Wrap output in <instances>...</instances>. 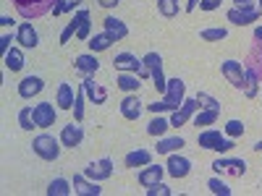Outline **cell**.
Wrapping results in <instances>:
<instances>
[{
	"instance_id": "37",
	"label": "cell",
	"mask_w": 262,
	"mask_h": 196,
	"mask_svg": "<svg viewBox=\"0 0 262 196\" xmlns=\"http://www.w3.org/2000/svg\"><path fill=\"white\" fill-rule=\"evenodd\" d=\"M200 37L207 39V42H217V39H226L228 37V29H223V27H217V29H202Z\"/></svg>"
},
{
	"instance_id": "41",
	"label": "cell",
	"mask_w": 262,
	"mask_h": 196,
	"mask_svg": "<svg viewBox=\"0 0 262 196\" xmlns=\"http://www.w3.org/2000/svg\"><path fill=\"white\" fill-rule=\"evenodd\" d=\"M170 193H173V191H170V188H168V186H165L163 181L147 188V196H170Z\"/></svg>"
},
{
	"instance_id": "40",
	"label": "cell",
	"mask_w": 262,
	"mask_h": 196,
	"mask_svg": "<svg viewBox=\"0 0 262 196\" xmlns=\"http://www.w3.org/2000/svg\"><path fill=\"white\" fill-rule=\"evenodd\" d=\"M257 84H259V81L247 71V86H244V94H247V97H257V92H259V86H257Z\"/></svg>"
},
{
	"instance_id": "16",
	"label": "cell",
	"mask_w": 262,
	"mask_h": 196,
	"mask_svg": "<svg viewBox=\"0 0 262 196\" xmlns=\"http://www.w3.org/2000/svg\"><path fill=\"white\" fill-rule=\"evenodd\" d=\"M165 173H168L165 167H160V165H152V162H149V165H144V170H139V176H137V178H139V183H142L144 188H149V186L160 183Z\"/></svg>"
},
{
	"instance_id": "53",
	"label": "cell",
	"mask_w": 262,
	"mask_h": 196,
	"mask_svg": "<svg viewBox=\"0 0 262 196\" xmlns=\"http://www.w3.org/2000/svg\"><path fill=\"white\" fill-rule=\"evenodd\" d=\"M257 8H259V11H262V0H257Z\"/></svg>"
},
{
	"instance_id": "33",
	"label": "cell",
	"mask_w": 262,
	"mask_h": 196,
	"mask_svg": "<svg viewBox=\"0 0 262 196\" xmlns=\"http://www.w3.org/2000/svg\"><path fill=\"white\" fill-rule=\"evenodd\" d=\"M69 193H71V183L66 178H55L48 186V196H69Z\"/></svg>"
},
{
	"instance_id": "14",
	"label": "cell",
	"mask_w": 262,
	"mask_h": 196,
	"mask_svg": "<svg viewBox=\"0 0 262 196\" xmlns=\"http://www.w3.org/2000/svg\"><path fill=\"white\" fill-rule=\"evenodd\" d=\"M196 107H200V100H184V105L179 107V110H173V115H170V126H173V128L184 126V123L196 113Z\"/></svg>"
},
{
	"instance_id": "43",
	"label": "cell",
	"mask_w": 262,
	"mask_h": 196,
	"mask_svg": "<svg viewBox=\"0 0 262 196\" xmlns=\"http://www.w3.org/2000/svg\"><path fill=\"white\" fill-rule=\"evenodd\" d=\"M221 3H223V0H202L200 8L202 11H215V8H221Z\"/></svg>"
},
{
	"instance_id": "21",
	"label": "cell",
	"mask_w": 262,
	"mask_h": 196,
	"mask_svg": "<svg viewBox=\"0 0 262 196\" xmlns=\"http://www.w3.org/2000/svg\"><path fill=\"white\" fill-rule=\"evenodd\" d=\"M81 86H84V92H86V100H92L95 105H105L107 92H105V86H100L92 76H86V79L81 81Z\"/></svg>"
},
{
	"instance_id": "51",
	"label": "cell",
	"mask_w": 262,
	"mask_h": 196,
	"mask_svg": "<svg viewBox=\"0 0 262 196\" xmlns=\"http://www.w3.org/2000/svg\"><path fill=\"white\" fill-rule=\"evenodd\" d=\"M0 24H3V27H13V21L8 16H3V18H0Z\"/></svg>"
},
{
	"instance_id": "5",
	"label": "cell",
	"mask_w": 262,
	"mask_h": 196,
	"mask_svg": "<svg viewBox=\"0 0 262 196\" xmlns=\"http://www.w3.org/2000/svg\"><path fill=\"white\" fill-rule=\"evenodd\" d=\"M196 144H200L202 149H212V152H221V155H226V152H231L236 144L233 139H223L221 136V131H215V128H207L200 134V139H196Z\"/></svg>"
},
{
	"instance_id": "42",
	"label": "cell",
	"mask_w": 262,
	"mask_h": 196,
	"mask_svg": "<svg viewBox=\"0 0 262 196\" xmlns=\"http://www.w3.org/2000/svg\"><path fill=\"white\" fill-rule=\"evenodd\" d=\"M196 100H200L205 107H212V110H221V102H217L215 97H210L207 92H200V94H196Z\"/></svg>"
},
{
	"instance_id": "50",
	"label": "cell",
	"mask_w": 262,
	"mask_h": 196,
	"mask_svg": "<svg viewBox=\"0 0 262 196\" xmlns=\"http://www.w3.org/2000/svg\"><path fill=\"white\" fill-rule=\"evenodd\" d=\"M200 3H202V0H189V3H186V11L191 13V11H194L196 6H200Z\"/></svg>"
},
{
	"instance_id": "29",
	"label": "cell",
	"mask_w": 262,
	"mask_h": 196,
	"mask_svg": "<svg viewBox=\"0 0 262 196\" xmlns=\"http://www.w3.org/2000/svg\"><path fill=\"white\" fill-rule=\"evenodd\" d=\"M113 37L111 34H107V32H102V34H95V37H90V39H86V45H90V50L92 53H102V50H107V47H111L113 45Z\"/></svg>"
},
{
	"instance_id": "26",
	"label": "cell",
	"mask_w": 262,
	"mask_h": 196,
	"mask_svg": "<svg viewBox=\"0 0 262 196\" xmlns=\"http://www.w3.org/2000/svg\"><path fill=\"white\" fill-rule=\"evenodd\" d=\"M123 162H126V167H144V165L152 162V152L149 149H134L123 157Z\"/></svg>"
},
{
	"instance_id": "6",
	"label": "cell",
	"mask_w": 262,
	"mask_h": 196,
	"mask_svg": "<svg viewBox=\"0 0 262 196\" xmlns=\"http://www.w3.org/2000/svg\"><path fill=\"white\" fill-rule=\"evenodd\" d=\"M113 68H116V71H126V74H137L139 79H147V76H149V68H147V65H144L137 55H131V53L116 55Z\"/></svg>"
},
{
	"instance_id": "2",
	"label": "cell",
	"mask_w": 262,
	"mask_h": 196,
	"mask_svg": "<svg viewBox=\"0 0 262 196\" xmlns=\"http://www.w3.org/2000/svg\"><path fill=\"white\" fill-rule=\"evenodd\" d=\"M244 71H249L259 84H262V27L254 29V42L247 53V60H244Z\"/></svg>"
},
{
	"instance_id": "3",
	"label": "cell",
	"mask_w": 262,
	"mask_h": 196,
	"mask_svg": "<svg viewBox=\"0 0 262 196\" xmlns=\"http://www.w3.org/2000/svg\"><path fill=\"white\" fill-rule=\"evenodd\" d=\"M60 139H55V136H50V134H42V136H37L34 141H32V149H34V155L37 157H42V160H48V162H55L58 157H60Z\"/></svg>"
},
{
	"instance_id": "18",
	"label": "cell",
	"mask_w": 262,
	"mask_h": 196,
	"mask_svg": "<svg viewBox=\"0 0 262 196\" xmlns=\"http://www.w3.org/2000/svg\"><path fill=\"white\" fill-rule=\"evenodd\" d=\"M142 110H144V102H142L139 97H134V94L123 97V102H121V115H123L126 120H139Z\"/></svg>"
},
{
	"instance_id": "30",
	"label": "cell",
	"mask_w": 262,
	"mask_h": 196,
	"mask_svg": "<svg viewBox=\"0 0 262 196\" xmlns=\"http://www.w3.org/2000/svg\"><path fill=\"white\" fill-rule=\"evenodd\" d=\"M184 144H186V141H184L181 136H170V139H160L155 149H158V155H173V152H179Z\"/></svg>"
},
{
	"instance_id": "4",
	"label": "cell",
	"mask_w": 262,
	"mask_h": 196,
	"mask_svg": "<svg viewBox=\"0 0 262 196\" xmlns=\"http://www.w3.org/2000/svg\"><path fill=\"white\" fill-rule=\"evenodd\" d=\"M13 6H16L21 18L32 21V18H39V16L50 13L55 3H53V0H13Z\"/></svg>"
},
{
	"instance_id": "11",
	"label": "cell",
	"mask_w": 262,
	"mask_h": 196,
	"mask_svg": "<svg viewBox=\"0 0 262 196\" xmlns=\"http://www.w3.org/2000/svg\"><path fill=\"white\" fill-rule=\"evenodd\" d=\"M55 107H53V102H39V105H34V123H37V128H50L53 123H55Z\"/></svg>"
},
{
	"instance_id": "13",
	"label": "cell",
	"mask_w": 262,
	"mask_h": 196,
	"mask_svg": "<svg viewBox=\"0 0 262 196\" xmlns=\"http://www.w3.org/2000/svg\"><path fill=\"white\" fill-rule=\"evenodd\" d=\"M74 68L86 79V76H95L100 71V60L95 58V53H84V55H76L74 60Z\"/></svg>"
},
{
	"instance_id": "46",
	"label": "cell",
	"mask_w": 262,
	"mask_h": 196,
	"mask_svg": "<svg viewBox=\"0 0 262 196\" xmlns=\"http://www.w3.org/2000/svg\"><path fill=\"white\" fill-rule=\"evenodd\" d=\"M79 6H81V0H63V13H71Z\"/></svg>"
},
{
	"instance_id": "34",
	"label": "cell",
	"mask_w": 262,
	"mask_h": 196,
	"mask_svg": "<svg viewBox=\"0 0 262 196\" xmlns=\"http://www.w3.org/2000/svg\"><path fill=\"white\" fill-rule=\"evenodd\" d=\"M158 11L165 16V18H173V16H179V0H158Z\"/></svg>"
},
{
	"instance_id": "35",
	"label": "cell",
	"mask_w": 262,
	"mask_h": 196,
	"mask_svg": "<svg viewBox=\"0 0 262 196\" xmlns=\"http://www.w3.org/2000/svg\"><path fill=\"white\" fill-rule=\"evenodd\" d=\"M18 126L24 128V131L37 128V123H34V107H24V110L18 113Z\"/></svg>"
},
{
	"instance_id": "49",
	"label": "cell",
	"mask_w": 262,
	"mask_h": 196,
	"mask_svg": "<svg viewBox=\"0 0 262 196\" xmlns=\"http://www.w3.org/2000/svg\"><path fill=\"white\" fill-rule=\"evenodd\" d=\"M53 3H55L53 6V16H60L63 13V0H53Z\"/></svg>"
},
{
	"instance_id": "15",
	"label": "cell",
	"mask_w": 262,
	"mask_h": 196,
	"mask_svg": "<svg viewBox=\"0 0 262 196\" xmlns=\"http://www.w3.org/2000/svg\"><path fill=\"white\" fill-rule=\"evenodd\" d=\"M165 170H168V176H173V178H186L189 173H191V162L173 152V155L168 157V167Z\"/></svg>"
},
{
	"instance_id": "23",
	"label": "cell",
	"mask_w": 262,
	"mask_h": 196,
	"mask_svg": "<svg viewBox=\"0 0 262 196\" xmlns=\"http://www.w3.org/2000/svg\"><path fill=\"white\" fill-rule=\"evenodd\" d=\"M74 102H76V94H74V86L69 81H63L58 86V97H55V105L60 110H74Z\"/></svg>"
},
{
	"instance_id": "20",
	"label": "cell",
	"mask_w": 262,
	"mask_h": 196,
	"mask_svg": "<svg viewBox=\"0 0 262 196\" xmlns=\"http://www.w3.org/2000/svg\"><path fill=\"white\" fill-rule=\"evenodd\" d=\"M86 21H90V11H84V8H81V11L74 16V21H71V24L63 29V34H60V45H69V42H71V37H74V34H79V29L86 24Z\"/></svg>"
},
{
	"instance_id": "24",
	"label": "cell",
	"mask_w": 262,
	"mask_h": 196,
	"mask_svg": "<svg viewBox=\"0 0 262 196\" xmlns=\"http://www.w3.org/2000/svg\"><path fill=\"white\" fill-rule=\"evenodd\" d=\"M74 191L81 193V196H100V193H102L100 183L92 181V178L86 181V176H74Z\"/></svg>"
},
{
	"instance_id": "27",
	"label": "cell",
	"mask_w": 262,
	"mask_h": 196,
	"mask_svg": "<svg viewBox=\"0 0 262 196\" xmlns=\"http://www.w3.org/2000/svg\"><path fill=\"white\" fill-rule=\"evenodd\" d=\"M116 84H118V89H123V92H139L142 79H139L137 74H126V71H118V76H116Z\"/></svg>"
},
{
	"instance_id": "1",
	"label": "cell",
	"mask_w": 262,
	"mask_h": 196,
	"mask_svg": "<svg viewBox=\"0 0 262 196\" xmlns=\"http://www.w3.org/2000/svg\"><path fill=\"white\" fill-rule=\"evenodd\" d=\"M186 94V84L176 76V79H168V89H165V97L160 102H152L147 105V110L152 115H158V113H168V110H179V107L184 105V97Z\"/></svg>"
},
{
	"instance_id": "9",
	"label": "cell",
	"mask_w": 262,
	"mask_h": 196,
	"mask_svg": "<svg viewBox=\"0 0 262 196\" xmlns=\"http://www.w3.org/2000/svg\"><path fill=\"white\" fill-rule=\"evenodd\" d=\"M221 71L228 79V84L236 86V89H244V86H247V71L242 68V63H238V60H226L221 65Z\"/></svg>"
},
{
	"instance_id": "47",
	"label": "cell",
	"mask_w": 262,
	"mask_h": 196,
	"mask_svg": "<svg viewBox=\"0 0 262 196\" xmlns=\"http://www.w3.org/2000/svg\"><path fill=\"white\" fill-rule=\"evenodd\" d=\"M233 3H236L233 8H257L254 0H233Z\"/></svg>"
},
{
	"instance_id": "31",
	"label": "cell",
	"mask_w": 262,
	"mask_h": 196,
	"mask_svg": "<svg viewBox=\"0 0 262 196\" xmlns=\"http://www.w3.org/2000/svg\"><path fill=\"white\" fill-rule=\"evenodd\" d=\"M217 115H221V110H212V107H202L200 113L194 115V126L200 128V126H212L217 120Z\"/></svg>"
},
{
	"instance_id": "19",
	"label": "cell",
	"mask_w": 262,
	"mask_h": 196,
	"mask_svg": "<svg viewBox=\"0 0 262 196\" xmlns=\"http://www.w3.org/2000/svg\"><path fill=\"white\" fill-rule=\"evenodd\" d=\"M42 89H45V81H42L39 76H27V79H21V84H18V94L24 100L37 97Z\"/></svg>"
},
{
	"instance_id": "52",
	"label": "cell",
	"mask_w": 262,
	"mask_h": 196,
	"mask_svg": "<svg viewBox=\"0 0 262 196\" xmlns=\"http://www.w3.org/2000/svg\"><path fill=\"white\" fill-rule=\"evenodd\" d=\"M254 149H257V152H262V141H257V144H254Z\"/></svg>"
},
{
	"instance_id": "28",
	"label": "cell",
	"mask_w": 262,
	"mask_h": 196,
	"mask_svg": "<svg viewBox=\"0 0 262 196\" xmlns=\"http://www.w3.org/2000/svg\"><path fill=\"white\" fill-rule=\"evenodd\" d=\"M3 63H6V68L8 71H21V68H24V53H21L18 47H11L6 55H3Z\"/></svg>"
},
{
	"instance_id": "10",
	"label": "cell",
	"mask_w": 262,
	"mask_h": 196,
	"mask_svg": "<svg viewBox=\"0 0 262 196\" xmlns=\"http://www.w3.org/2000/svg\"><path fill=\"white\" fill-rule=\"evenodd\" d=\"M84 176L86 178H92V181H107L113 176V160L111 157H102V160H97V162H90L86 165V170H84Z\"/></svg>"
},
{
	"instance_id": "25",
	"label": "cell",
	"mask_w": 262,
	"mask_h": 196,
	"mask_svg": "<svg viewBox=\"0 0 262 196\" xmlns=\"http://www.w3.org/2000/svg\"><path fill=\"white\" fill-rule=\"evenodd\" d=\"M102 27H105V32L111 34L116 42H121V39H126V37H128V27L123 24L121 18H116V16H107V18L102 21Z\"/></svg>"
},
{
	"instance_id": "39",
	"label": "cell",
	"mask_w": 262,
	"mask_h": 196,
	"mask_svg": "<svg viewBox=\"0 0 262 196\" xmlns=\"http://www.w3.org/2000/svg\"><path fill=\"white\" fill-rule=\"evenodd\" d=\"M226 134H228L231 139L242 136V134H244V123H242V120H228V123H226Z\"/></svg>"
},
{
	"instance_id": "12",
	"label": "cell",
	"mask_w": 262,
	"mask_h": 196,
	"mask_svg": "<svg viewBox=\"0 0 262 196\" xmlns=\"http://www.w3.org/2000/svg\"><path fill=\"white\" fill-rule=\"evenodd\" d=\"M259 8H231L228 11V21L231 24H236V27H249L252 21H257L259 18Z\"/></svg>"
},
{
	"instance_id": "22",
	"label": "cell",
	"mask_w": 262,
	"mask_h": 196,
	"mask_svg": "<svg viewBox=\"0 0 262 196\" xmlns=\"http://www.w3.org/2000/svg\"><path fill=\"white\" fill-rule=\"evenodd\" d=\"M16 42H21V47H27V50H32V47H37V45H39L37 29L29 24V21L18 27V32H16Z\"/></svg>"
},
{
	"instance_id": "45",
	"label": "cell",
	"mask_w": 262,
	"mask_h": 196,
	"mask_svg": "<svg viewBox=\"0 0 262 196\" xmlns=\"http://www.w3.org/2000/svg\"><path fill=\"white\" fill-rule=\"evenodd\" d=\"M76 37H79V39H90V37H92V21H86V24L79 29V34H76Z\"/></svg>"
},
{
	"instance_id": "7",
	"label": "cell",
	"mask_w": 262,
	"mask_h": 196,
	"mask_svg": "<svg viewBox=\"0 0 262 196\" xmlns=\"http://www.w3.org/2000/svg\"><path fill=\"white\" fill-rule=\"evenodd\" d=\"M142 63L149 68V76H152V81H155V89L158 92H165L168 89V79L163 76V58H160V53H147L144 58H142Z\"/></svg>"
},
{
	"instance_id": "36",
	"label": "cell",
	"mask_w": 262,
	"mask_h": 196,
	"mask_svg": "<svg viewBox=\"0 0 262 196\" xmlns=\"http://www.w3.org/2000/svg\"><path fill=\"white\" fill-rule=\"evenodd\" d=\"M84 97H86L84 86H79V92H76V102H74V120H76V123H81V120H84Z\"/></svg>"
},
{
	"instance_id": "48",
	"label": "cell",
	"mask_w": 262,
	"mask_h": 196,
	"mask_svg": "<svg viewBox=\"0 0 262 196\" xmlns=\"http://www.w3.org/2000/svg\"><path fill=\"white\" fill-rule=\"evenodd\" d=\"M97 3H100L102 8H116V6L121 3V0H97Z\"/></svg>"
},
{
	"instance_id": "8",
	"label": "cell",
	"mask_w": 262,
	"mask_h": 196,
	"mask_svg": "<svg viewBox=\"0 0 262 196\" xmlns=\"http://www.w3.org/2000/svg\"><path fill=\"white\" fill-rule=\"evenodd\" d=\"M212 170L217 176H233V178H242L247 173V162L244 160H233V157H223V160H215Z\"/></svg>"
},
{
	"instance_id": "17",
	"label": "cell",
	"mask_w": 262,
	"mask_h": 196,
	"mask_svg": "<svg viewBox=\"0 0 262 196\" xmlns=\"http://www.w3.org/2000/svg\"><path fill=\"white\" fill-rule=\"evenodd\" d=\"M81 141H84V131H81V126H79V123H69V126H63V131H60V144H63V146L74 149V146H79Z\"/></svg>"
},
{
	"instance_id": "44",
	"label": "cell",
	"mask_w": 262,
	"mask_h": 196,
	"mask_svg": "<svg viewBox=\"0 0 262 196\" xmlns=\"http://www.w3.org/2000/svg\"><path fill=\"white\" fill-rule=\"evenodd\" d=\"M11 42H13V37H11V34H3V37H0V53H3V55L11 50Z\"/></svg>"
},
{
	"instance_id": "38",
	"label": "cell",
	"mask_w": 262,
	"mask_h": 196,
	"mask_svg": "<svg viewBox=\"0 0 262 196\" xmlns=\"http://www.w3.org/2000/svg\"><path fill=\"white\" fill-rule=\"evenodd\" d=\"M207 188H210L212 193H217V196H231V188H228L221 178H210V181H207Z\"/></svg>"
},
{
	"instance_id": "32",
	"label": "cell",
	"mask_w": 262,
	"mask_h": 196,
	"mask_svg": "<svg viewBox=\"0 0 262 196\" xmlns=\"http://www.w3.org/2000/svg\"><path fill=\"white\" fill-rule=\"evenodd\" d=\"M168 128H170V120L160 118V113H158L155 118L149 120V126H147V134H149V136H163L165 131H168Z\"/></svg>"
}]
</instances>
